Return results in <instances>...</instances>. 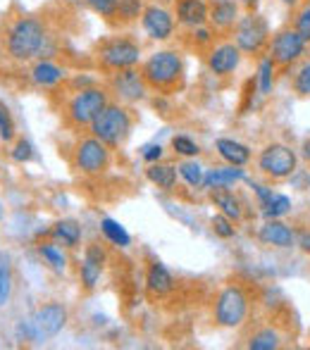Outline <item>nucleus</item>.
Listing matches in <instances>:
<instances>
[{"label": "nucleus", "mask_w": 310, "mask_h": 350, "mask_svg": "<svg viewBox=\"0 0 310 350\" xmlns=\"http://www.w3.org/2000/svg\"><path fill=\"white\" fill-rule=\"evenodd\" d=\"M274 74H277V65L272 62V57L265 55L258 65V74H255V88H258L260 96H268L274 88Z\"/></svg>", "instance_id": "29"}, {"label": "nucleus", "mask_w": 310, "mask_h": 350, "mask_svg": "<svg viewBox=\"0 0 310 350\" xmlns=\"http://www.w3.org/2000/svg\"><path fill=\"white\" fill-rule=\"evenodd\" d=\"M258 239L263 241L265 245H274V248H292L296 243V236H294V229L287 226L279 219H268L258 231Z\"/></svg>", "instance_id": "19"}, {"label": "nucleus", "mask_w": 310, "mask_h": 350, "mask_svg": "<svg viewBox=\"0 0 310 350\" xmlns=\"http://www.w3.org/2000/svg\"><path fill=\"white\" fill-rule=\"evenodd\" d=\"M38 255H41V260L53 272L62 274L67 269V255H65V250L60 248L57 241H41V243H38Z\"/></svg>", "instance_id": "27"}, {"label": "nucleus", "mask_w": 310, "mask_h": 350, "mask_svg": "<svg viewBox=\"0 0 310 350\" xmlns=\"http://www.w3.org/2000/svg\"><path fill=\"white\" fill-rule=\"evenodd\" d=\"M105 262H107V255L101 243H88L83 248V260H81V267H79V281H81L83 291H93L101 284Z\"/></svg>", "instance_id": "15"}, {"label": "nucleus", "mask_w": 310, "mask_h": 350, "mask_svg": "<svg viewBox=\"0 0 310 350\" xmlns=\"http://www.w3.org/2000/svg\"><path fill=\"white\" fill-rule=\"evenodd\" d=\"M208 24L215 31H232L239 22V0H210Z\"/></svg>", "instance_id": "18"}, {"label": "nucleus", "mask_w": 310, "mask_h": 350, "mask_svg": "<svg viewBox=\"0 0 310 350\" xmlns=\"http://www.w3.org/2000/svg\"><path fill=\"white\" fill-rule=\"evenodd\" d=\"M215 150H218V155L222 157L227 165H234V167H246L250 162V157H253L248 146H244V143H239L234 139H218L215 141Z\"/></svg>", "instance_id": "22"}, {"label": "nucleus", "mask_w": 310, "mask_h": 350, "mask_svg": "<svg viewBox=\"0 0 310 350\" xmlns=\"http://www.w3.org/2000/svg\"><path fill=\"white\" fill-rule=\"evenodd\" d=\"M101 234L105 236L107 243L117 245V248H129L131 243V236L127 234L125 226L117 219H110V217H103L101 219Z\"/></svg>", "instance_id": "28"}, {"label": "nucleus", "mask_w": 310, "mask_h": 350, "mask_svg": "<svg viewBox=\"0 0 310 350\" xmlns=\"http://www.w3.org/2000/svg\"><path fill=\"white\" fill-rule=\"evenodd\" d=\"M177 167L167 165V162H151L148 170H146V179L151 181L153 186L162 191H172L177 186Z\"/></svg>", "instance_id": "25"}, {"label": "nucleus", "mask_w": 310, "mask_h": 350, "mask_svg": "<svg viewBox=\"0 0 310 350\" xmlns=\"http://www.w3.org/2000/svg\"><path fill=\"white\" fill-rule=\"evenodd\" d=\"M146 291H148L153 298H165L167 293L175 291V277L162 262H151L146 269Z\"/></svg>", "instance_id": "20"}, {"label": "nucleus", "mask_w": 310, "mask_h": 350, "mask_svg": "<svg viewBox=\"0 0 310 350\" xmlns=\"http://www.w3.org/2000/svg\"><path fill=\"white\" fill-rule=\"evenodd\" d=\"M172 148H175V152L181 157H196L201 152L198 143H196L194 139H189V136H184V134H179V136L172 139Z\"/></svg>", "instance_id": "38"}, {"label": "nucleus", "mask_w": 310, "mask_h": 350, "mask_svg": "<svg viewBox=\"0 0 310 350\" xmlns=\"http://www.w3.org/2000/svg\"><path fill=\"white\" fill-rule=\"evenodd\" d=\"M308 41L294 27H284L270 38L268 55L277 67H292L306 55Z\"/></svg>", "instance_id": "10"}, {"label": "nucleus", "mask_w": 310, "mask_h": 350, "mask_svg": "<svg viewBox=\"0 0 310 350\" xmlns=\"http://www.w3.org/2000/svg\"><path fill=\"white\" fill-rule=\"evenodd\" d=\"M131 129H134V115H131L129 107L120 100L107 103L101 110V115L88 126V131H91L96 139H101L110 148L125 146V141L131 136Z\"/></svg>", "instance_id": "4"}, {"label": "nucleus", "mask_w": 310, "mask_h": 350, "mask_svg": "<svg viewBox=\"0 0 310 350\" xmlns=\"http://www.w3.org/2000/svg\"><path fill=\"white\" fill-rule=\"evenodd\" d=\"M258 3H260V0H241V5H244L246 10H255V8H258Z\"/></svg>", "instance_id": "44"}, {"label": "nucleus", "mask_w": 310, "mask_h": 350, "mask_svg": "<svg viewBox=\"0 0 310 350\" xmlns=\"http://www.w3.org/2000/svg\"><path fill=\"white\" fill-rule=\"evenodd\" d=\"M14 288V267L12 255L8 250H0V310L8 308Z\"/></svg>", "instance_id": "26"}, {"label": "nucleus", "mask_w": 310, "mask_h": 350, "mask_svg": "<svg viewBox=\"0 0 310 350\" xmlns=\"http://www.w3.org/2000/svg\"><path fill=\"white\" fill-rule=\"evenodd\" d=\"M51 239L57 241L62 248H77L81 243V226L77 219H57L51 229Z\"/></svg>", "instance_id": "23"}, {"label": "nucleus", "mask_w": 310, "mask_h": 350, "mask_svg": "<svg viewBox=\"0 0 310 350\" xmlns=\"http://www.w3.org/2000/svg\"><path fill=\"white\" fill-rule=\"evenodd\" d=\"M67 3L83 5V8H88L93 14L103 17L105 22H115L117 19V3H120V0H67Z\"/></svg>", "instance_id": "30"}, {"label": "nucleus", "mask_w": 310, "mask_h": 350, "mask_svg": "<svg viewBox=\"0 0 310 350\" xmlns=\"http://www.w3.org/2000/svg\"><path fill=\"white\" fill-rule=\"evenodd\" d=\"M241 48L234 41H224L218 46H210L208 55H205V65H208L210 74L215 77H229L239 70L241 65Z\"/></svg>", "instance_id": "14"}, {"label": "nucleus", "mask_w": 310, "mask_h": 350, "mask_svg": "<svg viewBox=\"0 0 310 350\" xmlns=\"http://www.w3.org/2000/svg\"><path fill=\"white\" fill-rule=\"evenodd\" d=\"M298 248L306 255H310V231H303V234L298 236Z\"/></svg>", "instance_id": "42"}, {"label": "nucleus", "mask_w": 310, "mask_h": 350, "mask_svg": "<svg viewBox=\"0 0 310 350\" xmlns=\"http://www.w3.org/2000/svg\"><path fill=\"white\" fill-rule=\"evenodd\" d=\"M250 350H277L282 346V336H279L274 329H258L255 334H250L248 343H246Z\"/></svg>", "instance_id": "32"}, {"label": "nucleus", "mask_w": 310, "mask_h": 350, "mask_svg": "<svg viewBox=\"0 0 310 350\" xmlns=\"http://www.w3.org/2000/svg\"><path fill=\"white\" fill-rule=\"evenodd\" d=\"M17 139V124H14V117L10 112V107L0 100V141L12 143Z\"/></svg>", "instance_id": "35"}, {"label": "nucleus", "mask_w": 310, "mask_h": 350, "mask_svg": "<svg viewBox=\"0 0 310 350\" xmlns=\"http://www.w3.org/2000/svg\"><path fill=\"white\" fill-rule=\"evenodd\" d=\"M284 5H287V8H298V5H301V0H282Z\"/></svg>", "instance_id": "45"}, {"label": "nucleus", "mask_w": 310, "mask_h": 350, "mask_svg": "<svg viewBox=\"0 0 310 350\" xmlns=\"http://www.w3.org/2000/svg\"><path fill=\"white\" fill-rule=\"evenodd\" d=\"M29 79L38 88H57L60 83H65L67 70L62 65H57L55 60H51V57H38V60H34L31 70H29Z\"/></svg>", "instance_id": "16"}, {"label": "nucleus", "mask_w": 310, "mask_h": 350, "mask_svg": "<svg viewBox=\"0 0 310 350\" xmlns=\"http://www.w3.org/2000/svg\"><path fill=\"white\" fill-rule=\"evenodd\" d=\"M141 29L151 41H170L177 31V17L167 5L162 3H146L144 14H141Z\"/></svg>", "instance_id": "13"}, {"label": "nucleus", "mask_w": 310, "mask_h": 350, "mask_svg": "<svg viewBox=\"0 0 310 350\" xmlns=\"http://www.w3.org/2000/svg\"><path fill=\"white\" fill-rule=\"evenodd\" d=\"M141 74H144L146 83L151 91L160 93V96H172V93L181 91L186 81V65L181 53L177 51H155L141 62Z\"/></svg>", "instance_id": "2"}, {"label": "nucleus", "mask_w": 310, "mask_h": 350, "mask_svg": "<svg viewBox=\"0 0 310 350\" xmlns=\"http://www.w3.org/2000/svg\"><path fill=\"white\" fill-rule=\"evenodd\" d=\"M72 162H75V170L81 174L96 176L110 167V146H105L96 136H83L77 141L75 152H72Z\"/></svg>", "instance_id": "9"}, {"label": "nucleus", "mask_w": 310, "mask_h": 350, "mask_svg": "<svg viewBox=\"0 0 310 350\" xmlns=\"http://www.w3.org/2000/svg\"><path fill=\"white\" fill-rule=\"evenodd\" d=\"M289 210H292V198L284 193H272V198H270L268 205L263 208V215L268 217V219H279V217H284Z\"/></svg>", "instance_id": "34"}, {"label": "nucleus", "mask_w": 310, "mask_h": 350, "mask_svg": "<svg viewBox=\"0 0 310 350\" xmlns=\"http://www.w3.org/2000/svg\"><path fill=\"white\" fill-rule=\"evenodd\" d=\"M96 62L103 72H120V70H129L136 67L141 62V43L136 41L129 33H122V36H110L103 38L96 46Z\"/></svg>", "instance_id": "6"}, {"label": "nucleus", "mask_w": 310, "mask_h": 350, "mask_svg": "<svg viewBox=\"0 0 310 350\" xmlns=\"http://www.w3.org/2000/svg\"><path fill=\"white\" fill-rule=\"evenodd\" d=\"M301 152H303V157H306V162L310 165V139L303 141V146H301Z\"/></svg>", "instance_id": "43"}, {"label": "nucleus", "mask_w": 310, "mask_h": 350, "mask_svg": "<svg viewBox=\"0 0 310 350\" xmlns=\"http://www.w3.org/2000/svg\"><path fill=\"white\" fill-rule=\"evenodd\" d=\"M177 172H179V176L191 186V189H201V186H203L205 170L196 162V157H186L184 162H179V165H177Z\"/></svg>", "instance_id": "31"}, {"label": "nucleus", "mask_w": 310, "mask_h": 350, "mask_svg": "<svg viewBox=\"0 0 310 350\" xmlns=\"http://www.w3.org/2000/svg\"><path fill=\"white\" fill-rule=\"evenodd\" d=\"M107 91L120 103L131 105V103H141L148 98V83H146L141 70L129 67V70H120V72L110 74V79H107Z\"/></svg>", "instance_id": "11"}, {"label": "nucleus", "mask_w": 310, "mask_h": 350, "mask_svg": "<svg viewBox=\"0 0 310 350\" xmlns=\"http://www.w3.org/2000/svg\"><path fill=\"white\" fill-rule=\"evenodd\" d=\"M67 327V308L57 300H48L41 308L34 310L29 319H22L17 327V336L27 341H48L55 338Z\"/></svg>", "instance_id": "5"}, {"label": "nucleus", "mask_w": 310, "mask_h": 350, "mask_svg": "<svg viewBox=\"0 0 310 350\" xmlns=\"http://www.w3.org/2000/svg\"><path fill=\"white\" fill-rule=\"evenodd\" d=\"M5 219V208H3V200H0V221Z\"/></svg>", "instance_id": "46"}, {"label": "nucleus", "mask_w": 310, "mask_h": 350, "mask_svg": "<svg viewBox=\"0 0 310 350\" xmlns=\"http://www.w3.org/2000/svg\"><path fill=\"white\" fill-rule=\"evenodd\" d=\"M141 157H144L146 162H160V157H162V146L160 143H148V146H144L141 148Z\"/></svg>", "instance_id": "41"}, {"label": "nucleus", "mask_w": 310, "mask_h": 350, "mask_svg": "<svg viewBox=\"0 0 310 350\" xmlns=\"http://www.w3.org/2000/svg\"><path fill=\"white\" fill-rule=\"evenodd\" d=\"M210 226H213L215 236H220V239H234V234H236L234 219H229V217L222 215V212L210 217Z\"/></svg>", "instance_id": "37"}, {"label": "nucleus", "mask_w": 310, "mask_h": 350, "mask_svg": "<svg viewBox=\"0 0 310 350\" xmlns=\"http://www.w3.org/2000/svg\"><path fill=\"white\" fill-rule=\"evenodd\" d=\"M210 200L213 205L218 208L222 215H227L229 219L241 221L244 217V205H241V198L229 189H218V191H210Z\"/></svg>", "instance_id": "24"}, {"label": "nucleus", "mask_w": 310, "mask_h": 350, "mask_svg": "<svg viewBox=\"0 0 310 350\" xmlns=\"http://www.w3.org/2000/svg\"><path fill=\"white\" fill-rule=\"evenodd\" d=\"M151 3H162V5H170V3H175V0H151Z\"/></svg>", "instance_id": "47"}, {"label": "nucleus", "mask_w": 310, "mask_h": 350, "mask_svg": "<svg viewBox=\"0 0 310 350\" xmlns=\"http://www.w3.org/2000/svg\"><path fill=\"white\" fill-rule=\"evenodd\" d=\"M10 157H12L14 162H19V165H24V162H31L34 160L31 141L17 139V141H14V146H12V150H10Z\"/></svg>", "instance_id": "39"}, {"label": "nucleus", "mask_w": 310, "mask_h": 350, "mask_svg": "<svg viewBox=\"0 0 310 350\" xmlns=\"http://www.w3.org/2000/svg\"><path fill=\"white\" fill-rule=\"evenodd\" d=\"M248 317V295L241 286L229 284L215 298V322L224 329L241 327Z\"/></svg>", "instance_id": "8"}, {"label": "nucleus", "mask_w": 310, "mask_h": 350, "mask_svg": "<svg viewBox=\"0 0 310 350\" xmlns=\"http://www.w3.org/2000/svg\"><path fill=\"white\" fill-rule=\"evenodd\" d=\"M294 91L301 98H310V60H303L294 74Z\"/></svg>", "instance_id": "36"}, {"label": "nucleus", "mask_w": 310, "mask_h": 350, "mask_svg": "<svg viewBox=\"0 0 310 350\" xmlns=\"http://www.w3.org/2000/svg\"><path fill=\"white\" fill-rule=\"evenodd\" d=\"M241 179H246L244 170L234 165L227 167H215V170L205 172V179H203V189L205 191H218V189H232L234 184H239Z\"/></svg>", "instance_id": "21"}, {"label": "nucleus", "mask_w": 310, "mask_h": 350, "mask_svg": "<svg viewBox=\"0 0 310 350\" xmlns=\"http://www.w3.org/2000/svg\"><path fill=\"white\" fill-rule=\"evenodd\" d=\"M208 0H175V17L177 24L186 29H196L208 24Z\"/></svg>", "instance_id": "17"}, {"label": "nucleus", "mask_w": 310, "mask_h": 350, "mask_svg": "<svg viewBox=\"0 0 310 350\" xmlns=\"http://www.w3.org/2000/svg\"><path fill=\"white\" fill-rule=\"evenodd\" d=\"M294 29L310 43V3L301 5L294 14Z\"/></svg>", "instance_id": "40"}, {"label": "nucleus", "mask_w": 310, "mask_h": 350, "mask_svg": "<svg viewBox=\"0 0 310 350\" xmlns=\"http://www.w3.org/2000/svg\"><path fill=\"white\" fill-rule=\"evenodd\" d=\"M144 8H146L144 0H120V3H117V19L115 22H120V24L139 22L141 14H144Z\"/></svg>", "instance_id": "33"}, {"label": "nucleus", "mask_w": 310, "mask_h": 350, "mask_svg": "<svg viewBox=\"0 0 310 350\" xmlns=\"http://www.w3.org/2000/svg\"><path fill=\"white\" fill-rule=\"evenodd\" d=\"M296 152L284 143H270L258 155V170L270 179H289L296 172Z\"/></svg>", "instance_id": "12"}, {"label": "nucleus", "mask_w": 310, "mask_h": 350, "mask_svg": "<svg viewBox=\"0 0 310 350\" xmlns=\"http://www.w3.org/2000/svg\"><path fill=\"white\" fill-rule=\"evenodd\" d=\"M232 31H234V43L246 55H260V53H265L270 46V38H272L270 36L268 19L255 12V10H248L246 14H241Z\"/></svg>", "instance_id": "7"}, {"label": "nucleus", "mask_w": 310, "mask_h": 350, "mask_svg": "<svg viewBox=\"0 0 310 350\" xmlns=\"http://www.w3.org/2000/svg\"><path fill=\"white\" fill-rule=\"evenodd\" d=\"M48 41L51 33L46 22L34 14L14 17L5 29V53L14 62H34L38 57H48Z\"/></svg>", "instance_id": "1"}, {"label": "nucleus", "mask_w": 310, "mask_h": 350, "mask_svg": "<svg viewBox=\"0 0 310 350\" xmlns=\"http://www.w3.org/2000/svg\"><path fill=\"white\" fill-rule=\"evenodd\" d=\"M107 103H110V91H107V86L91 83V86L77 88V91L70 93L65 107H62V115H65V122L72 129H86V126H91V122L101 115V110Z\"/></svg>", "instance_id": "3"}]
</instances>
